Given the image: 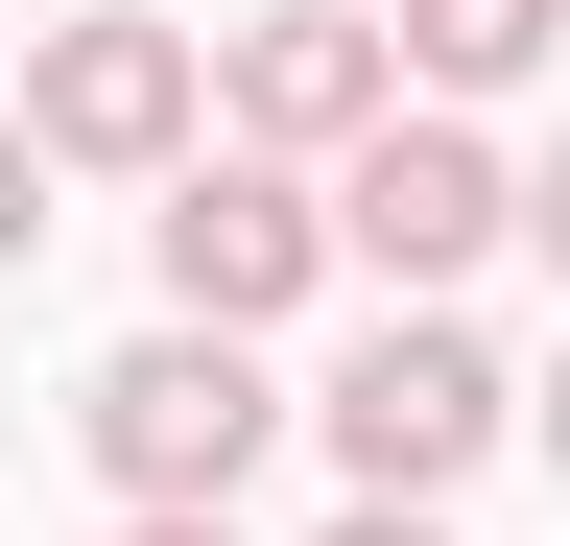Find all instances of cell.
Here are the masks:
<instances>
[{"label": "cell", "instance_id": "6da1fadb", "mask_svg": "<svg viewBox=\"0 0 570 546\" xmlns=\"http://www.w3.org/2000/svg\"><path fill=\"white\" fill-rule=\"evenodd\" d=\"M96 475H119V523H238V475L285 428V380H262V332H142V357H96Z\"/></svg>", "mask_w": 570, "mask_h": 546}, {"label": "cell", "instance_id": "7a4b0ae2", "mask_svg": "<svg viewBox=\"0 0 570 546\" xmlns=\"http://www.w3.org/2000/svg\"><path fill=\"white\" fill-rule=\"evenodd\" d=\"M24 143L48 167H214V48L167 24V0H71V24H24Z\"/></svg>", "mask_w": 570, "mask_h": 546}, {"label": "cell", "instance_id": "3957f363", "mask_svg": "<svg viewBox=\"0 0 570 546\" xmlns=\"http://www.w3.org/2000/svg\"><path fill=\"white\" fill-rule=\"evenodd\" d=\"M309 428H333V475H356V499H452V475L523 428V380H499L452 309H381V332L333 357V404H309Z\"/></svg>", "mask_w": 570, "mask_h": 546}, {"label": "cell", "instance_id": "277c9868", "mask_svg": "<svg viewBox=\"0 0 570 546\" xmlns=\"http://www.w3.org/2000/svg\"><path fill=\"white\" fill-rule=\"evenodd\" d=\"M214 119H238L262 167H356L428 96H404V24H381V0H262V24H214Z\"/></svg>", "mask_w": 570, "mask_h": 546}, {"label": "cell", "instance_id": "5b68a950", "mask_svg": "<svg viewBox=\"0 0 570 546\" xmlns=\"http://www.w3.org/2000/svg\"><path fill=\"white\" fill-rule=\"evenodd\" d=\"M142 261H167V332H262V309H309V286H333V190H309V167H262V143H214L167 215H142Z\"/></svg>", "mask_w": 570, "mask_h": 546}, {"label": "cell", "instance_id": "8992f818", "mask_svg": "<svg viewBox=\"0 0 570 546\" xmlns=\"http://www.w3.org/2000/svg\"><path fill=\"white\" fill-rule=\"evenodd\" d=\"M499 238H523V167H499L475 119H381V143L333 167V261H381L404 309L452 286V261H499Z\"/></svg>", "mask_w": 570, "mask_h": 546}, {"label": "cell", "instance_id": "52a82bcc", "mask_svg": "<svg viewBox=\"0 0 570 546\" xmlns=\"http://www.w3.org/2000/svg\"><path fill=\"white\" fill-rule=\"evenodd\" d=\"M381 24H404V96L475 119V96H523L547 48H570V0H381Z\"/></svg>", "mask_w": 570, "mask_h": 546}, {"label": "cell", "instance_id": "ba28073f", "mask_svg": "<svg viewBox=\"0 0 570 546\" xmlns=\"http://www.w3.org/2000/svg\"><path fill=\"white\" fill-rule=\"evenodd\" d=\"M48 238V143H24V96H0V261Z\"/></svg>", "mask_w": 570, "mask_h": 546}, {"label": "cell", "instance_id": "9c48e42d", "mask_svg": "<svg viewBox=\"0 0 570 546\" xmlns=\"http://www.w3.org/2000/svg\"><path fill=\"white\" fill-rule=\"evenodd\" d=\"M523 238H547V286H570V143H547V167H523Z\"/></svg>", "mask_w": 570, "mask_h": 546}, {"label": "cell", "instance_id": "30bf717a", "mask_svg": "<svg viewBox=\"0 0 570 546\" xmlns=\"http://www.w3.org/2000/svg\"><path fill=\"white\" fill-rule=\"evenodd\" d=\"M309 546H428V499H333V523H309Z\"/></svg>", "mask_w": 570, "mask_h": 546}, {"label": "cell", "instance_id": "8fae6325", "mask_svg": "<svg viewBox=\"0 0 570 546\" xmlns=\"http://www.w3.org/2000/svg\"><path fill=\"white\" fill-rule=\"evenodd\" d=\"M119 546H238V523H119Z\"/></svg>", "mask_w": 570, "mask_h": 546}, {"label": "cell", "instance_id": "7c38bea8", "mask_svg": "<svg viewBox=\"0 0 570 546\" xmlns=\"http://www.w3.org/2000/svg\"><path fill=\"white\" fill-rule=\"evenodd\" d=\"M523 428H547V451H570V380H547V404H523Z\"/></svg>", "mask_w": 570, "mask_h": 546}]
</instances>
